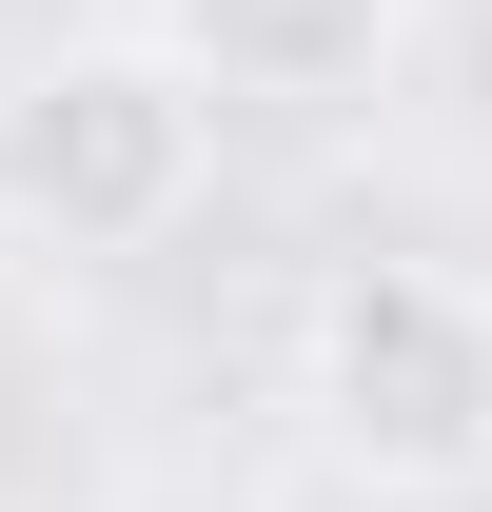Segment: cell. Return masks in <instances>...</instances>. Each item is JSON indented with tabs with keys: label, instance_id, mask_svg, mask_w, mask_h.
I'll return each instance as SVG.
<instances>
[{
	"label": "cell",
	"instance_id": "obj_1",
	"mask_svg": "<svg viewBox=\"0 0 492 512\" xmlns=\"http://www.w3.org/2000/svg\"><path fill=\"white\" fill-rule=\"evenodd\" d=\"M296 414L374 512L492 493V296L433 256H335L296 316Z\"/></svg>",
	"mask_w": 492,
	"mask_h": 512
},
{
	"label": "cell",
	"instance_id": "obj_2",
	"mask_svg": "<svg viewBox=\"0 0 492 512\" xmlns=\"http://www.w3.org/2000/svg\"><path fill=\"white\" fill-rule=\"evenodd\" d=\"M197 178H217V79L138 20V40H60V60L0 99V197H20V237L60 256H138L178 237Z\"/></svg>",
	"mask_w": 492,
	"mask_h": 512
},
{
	"label": "cell",
	"instance_id": "obj_3",
	"mask_svg": "<svg viewBox=\"0 0 492 512\" xmlns=\"http://www.w3.org/2000/svg\"><path fill=\"white\" fill-rule=\"evenodd\" d=\"M433 0H158V40H178L217 99H276V119H335V99H374V79L414 60Z\"/></svg>",
	"mask_w": 492,
	"mask_h": 512
}]
</instances>
